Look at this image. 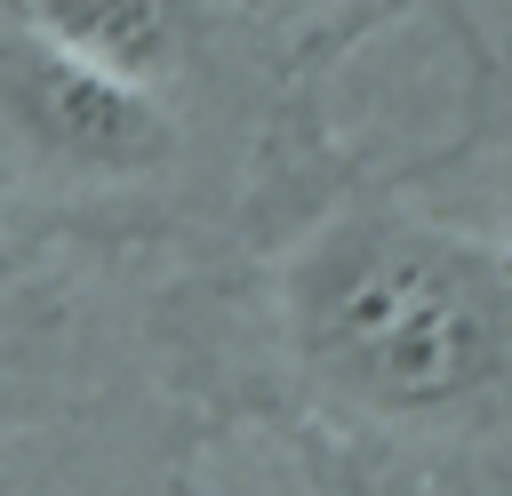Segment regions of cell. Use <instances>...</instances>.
<instances>
[{
	"label": "cell",
	"instance_id": "cell-5",
	"mask_svg": "<svg viewBox=\"0 0 512 496\" xmlns=\"http://www.w3.org/2000/svg\"><path fill=\"white\" fill-rule=\"evenodd\" d=\"M488 184H496V216H504V248H512V136L496 144V168H488Z\"/></svg>",
	"mask_w": 512,
	"mask_h": 496
},
{
	"label": "cell",
	"instance_id": "cell-1",
	"mask_svg": "<svg viewBox=\"0 0 512 496\" xmlns=\"http://www.w3.org/2000/svg\"><path fill=\"white\" fill-rule=\"evenodd\" d=\"M304 400L352 432L480 440L512 424V248L400 200H344L272 272Z\"/></svg>",
	"mask_w": 512,
	"mask_h": 496
},
{
	"label": "cell",
	"instance_id": "cell-3",
	"mask_svg": "<svg viewBox=\"0 0 512 496\" xmlns=\"http://www.w3.org/2000/svg\"><path fill=\"white\" fill-rule=\"evenodd\" d=\"M0 16L168 104L200 64V0H0Z\"/></svg>",
	"mask_w": 512,
	"mask_h": 496
},
{
	"label": "cell",
	"instance_id": "cell-4",
	"mask_svg": "<svg viewBox=\"0 0 512 496\" xmlns=\"http://www.w3.org/2000/svg\"><path fill=\"white\" fill-rule=\"evenodd\" d=\"M32 344H40V288L0 256V400H8V384L32 368Z\"/></svg>",
	"mask_w": 512,
	"mask_h": 496
},
{
	"label": "cell",
	"instance_id": "cell-2",
	"mask_svg": "<svg viewBox=\"0 0 512 496\" xmlns=\"http://www.w3.org/2000/svg\"><path fill=\"white\" fill-rule=\"evenodd\" d=\"M184 160V120L168 96L24 32L0 16V168L56 200L152 192Z\"/></svg>",
	"mask_w": 512,
	"mask_h": 496
}]
</instances>
